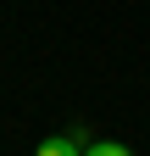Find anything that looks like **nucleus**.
Instances as JSON below:
<instances>
[{
  "mask_svg": "<svg viewBox=\"0 0 150 156\" xmlns=\"http://www.w3.org/2000/svg\"><path fill=\"white\" fill-rule=\"evenodd\" d=\"M33 156H84V145L72 140V134H50V140H39Z\"/></svg>",
  "mask_w": 150,
  "mask_h": 156,
  "instance_id": "f257e3e1",
  "label": "nucleus"
},
{
  "mask_svg": "<svg viewBox=\"0 0 150 156\" xmlns=\"http://www.w3.org/2000/svg\"><path fill=\"white\" fill-rule=\"evenodd\" d=\"M84 156H134L122 140H95V145H84Z\"/></svg>",
  "mask_w": 150,
  "mask_h": 156,
  "instance_id": "f03ea898",
  "label": "nucleus"
}]
</instances>
